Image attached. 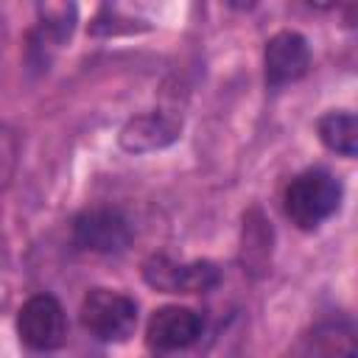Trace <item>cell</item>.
I'll return each mask as SVG.
<instances>
[{
    "instance_id": "obj_1",
    "label": "cell",
    "mask_w": 358,
    "mask_h": 358,
    "mask_svg": "<svg viewBox=\"0 0 358 358\" xmlns=\"http://www.w3.org/2000/svg\"><path fill=\"white\" fill-rule=\"evenodd\" d=\"M285 215L299 229H316L341 204V182L324 168H308L296 173L282 196Z\"/></svg>"
},
{
    "instance_id": "obj_2",
    "label": "cell",
    "mask_w": 358,
    "mask_h": 358,
    "mask_svg": "<svg viewBox=\"0 0 358 358\" xmlns=\"http://www.w3.org/2000/svg\"><path fill=\"white\" fill-rule=\"evenodd\" d=\"M78 319L92 338L106 344H120L137 327V302L123 291L92 288L81 299Z\"/></svg>"
},
{
    "instance_id": "obj_3",
    "label": "cell",
    "mask_w": 358,
    "mask_h": 358,
    "mask_svg": "<svg viewBox=\"0 0 358 358\" xmlns=\"http://www.w3.org/2000/svg\"><path fill=\"white\" fill-rule=\"evenodd\" d=\"M131 221L117 207H90L73 218V243L98 255H117L131 243Z\"/></svg>"
},
{
    "instance_id": "obj_4",
    "label": "cell",
    "mask_w": 358,
    "mask_h": 358,
    "mask_svg": "<svg viewBox=\"0 0 358 358\" xmlns=\"http://www.w3.org/2000/svg\"><path fill=\"white\" fill-rule=\"evenodd\" d=\"M20 338L39 352L59 350L67 338V313L53 294H36L22 302L17 313Z\"/></svg>"
},
{
    "instance_id": "obj_5",
    "label": "cell",
    "mask_w": 358,
    "mask_h": 358,
    "mask_svg": "<svg viewBox=\"0 0 358 358\" xmlns=\"http://www.w3.org/2000/svg\"><path fill=\"white\" fill-rule=\"evenodd\" d=\"M143 277L151 288L165 294H204L218 285L221 274L210 260L176 263L171 257H151L143 266Z\"/></svg>"
},
{
    "instance_id": "obj_6",
    "label": "cell",
    "mask_w": 358,
    "mask_h": 358,
    "mask_svg": "<svg viewBox=\"0 0 358 358\" xmlns=\"http://www.w3.org/2000/svg\"><path fill=\"white\" fill-rule=\"evenodd\" d=\"M201 333H204L201 313L185 305H162L148 319L145 341L151 350L176 352V350H187L190 344H196Z\"/></svg>"
},
{
    "instance_id": "obj_7",
    "label": "cell",
    "mask_w": 358,
    "mask_h": 358,
    "mask_svg": "<svg viewBox=\"0 0 358 358\" xmlns=\"http://www.w3.org/2000/svg\"><path fill=\"white\" fill-rule=\"evenodd\" d=\"M282 358H358L355 327L350 319H327L305 330Z\"/></svg>"
},
{
    "instance_id": "obj_8",
    "label": "cell",
    "mask_w": 358,
    "mask_h": 358,
    "mask_svg": "<svg viewBox=\"0 0 358 358\" xmlns=\"http://www.w3.org/2000/svg\"><path fill=\"white\" fill-rule=\"evenodd\" d=\"M263 64H266L268 87H282V84L299 81L310 67V45L296 31H280L266 42Z\"/></svg>"
},
{
    "instance_id": "obj_9",
    "label": "cell",
    "mask_w": 358,
    "mask_h": 358,
    "mask_svg": "<svg viewBox=\"0 0 358 358\" xmlns=\"http://www.w3.org/2000/svg\"><path fill=\"white\" fill-rule=\"evenodd\" d=\"M179 131H182V123L176 117H168L162 112H145L131 117L120 129L117 140H120V148L129 154H148L171 145L179 137Z\"/></svg>"
},
{
    "instance_id": "obj_10",
    "label": "cell",
    "mask_w": 358,
    "mask_h": 358,
    "mask_svg": "<svg viewBox=\"0 0 358 358\" xmlns=\"http://www.w3.org/2000/svg\"><path fill=\"white\" fill-rule=\"evenodd\" d=\"M36 14H39V31L34 45L36 50H48V59H50V50H56L64 39H70L78 22V8L76 3H39Z\"/></svg>"
},
{
    "instance_id": "obj_11",
    "label": "cell",
    "mask_w": 358,
    "mask_h": 358,
    "mask_svg": "<svg viewBox=\"0 0 358 358\" xmlns=\"http://www.w3.org/2000/svg\"><path fill=\"white\" fill-rule=\"evenodd\" d=\"M319 140L324 143V148L352 159L358 154V123L352 112H327L319 117L316 123Z\"/></svg>"
},
{
    "instance_id": "obj_12",
    "label": "cell",
    "mask_w": 358,
    "mask_h": 358,
    "mask_svg": "<svg viewBox=\"0 0 358 358\" xmlns=\"http://www.w3.org/2000/svg\"><path fill=\"white\" fill-rule=\"evenodd\" d=\"M17 162H20V134L11 126L0 123V193L11 185Z\"/></svg>"
}]
</instances>
